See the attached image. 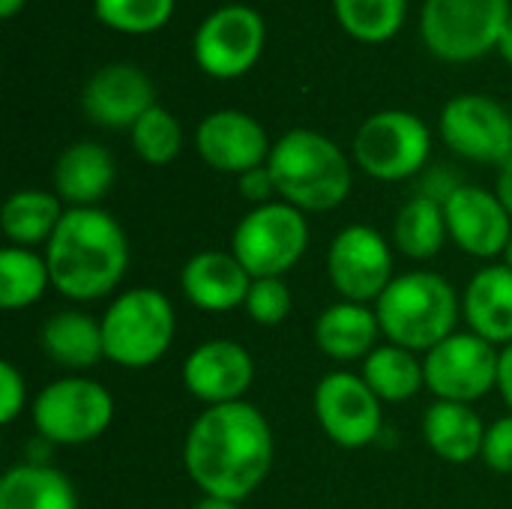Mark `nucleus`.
Here are the masks:
<instances>
[{"instance_id": "25", "label": "nucleus", "mask_w": 512, "mask_h": 509, "mask_svg": "<svg viewBox=\"0 0 512 509\" xmlns=\"http://www.w3.org/2000/svg\"><path fill=\"white\" fill-rule=\"evenodd\" d=\"M0 509H78V495L63 471L21 462L0 480Z\"/></svg>"}, {"instance_id": "12", "label": "nucleus", "mask_w": 512, "mask_h": 509, "mask_svg": "<svg viewBox=\"0 0 512 509\" xmlns=\"http://www.w3.org/2000/svg\"><path fill=\"white\" fill-rule=\"evenodd\" d=\"M312 402H315V417L333 444L345 450H360L381 438L384 402L372 393L363 375L354 372L324 375L315 387Z\"/></svg>"}, {"instance_id": "26", "label": "nucleus", "mask_w": 512, "mask_h": 509, "mask_svg": "<svg viewBox=\"0 0 512 509\" xmlns=\"http://www.w3.org/2000/svg\"><path fill=\"white\" fill-rule=\"evenodd\" d=\"M63 201L45 189H21L6 198L0 225L12 246L33 249L39 243H48L63 219Z\"/></svg>"}, {"instance_id": "32", "label": "nucleus", "mask_w": 512, "mask_h": 509, "mask_svg": "<svg viewBox=\"0 0 512 509\" xmlns=\"http://www.w3.org/2000/svg\"><path fill=\"white\" fill-rule=\"evenodd\" d=\"M93 12L120 33H153L168 24L174 0H93Z\"/></svg>"}, {"instance_id": "29", "label": "nucleus", "mask_w": 512, "mask_h": 509, "mask_svg": "<svg viewBox=\"0 0 512 509\" xmlns=\"http://www.w3.org/2000/svg\"><path fill=\"white\" fill-rule=\"evenodd\" d=\"M48 285L51 273L42 255L24 246H6L0 252V306L6 312L39 303Z\"/></svg>"}, {"instance_id": "5", "label": "nucleus", "mask_w": 512, "mask_h": 509, "mask_svg": "<svg viewBox=\"0 0 512 509\" xmlns=\"http://www.w3.org/2000/svg\"><path fill=\"white\" fill-rule=\"evenodd\" d=\"M99 324L105 360L123 369H147L168 354L177 315L159 288H132L105 309Z\"/></svg>"}, {"instance_id": "36", "label": "nucleus", "mask_w": 512, "mask_h": 509, "mask_svg": "<svg viewBox=\"0 0 512 509\" xmlns=\"http://www.w3.org/2000/svg\"><path fill=\"white\" fill-rule=\"evenodd\" d=\"M237 192H240L246 201H252L255 207L270 204V201H273V195H279V192H276V183H273V174H270V168H267V165H261V168H252V171L240 174V177H237Z\"/></svg>"}, {"instance_id": "34", "label": "nucleus", "mask_w": 512, "mask_h": 509, "mask_svg": "<svg viewBox=\"0 0 512 509\" xmlns=\"http://www.w3.org/2000/svg\"><path fill=\"white\" fill-rule=\"evenodd\" d=\"M483 462L498 471V474H512V414L495 420L486 429V441H483Z\"/></svg>"}, {"instance_id": "21", "label": "nucleus", "mask_w": 512, "mask_h": 509, "mask_svg": "<svg viewBox=\"0 0 512 509\" xmlns=\"http://www.w3.org/2000/svg\"><path fill=\"white\" fill-rule=\"evenodd\" d=\"M114 177V156L96 141H78L54 162V195L69 207H96L114 186Z\"/></svg>"}, {"instance_id": "2", "label": "nucleus", "mask_w": 512, "mask_h": 509, "mask_svg": "<svg viewBox=\"0 0 512 509\" xmlns=\"http://www.w3.org/2000/svg\"><path fill=\"white\" fill-rule=\"evenodd\" d=\"M45 261L51 288L66 300H102L126 276V231L102 207H66L54 237L45 243Z\"/></svg>"}, {"instance_id": "11", "label": "nucleus", "mask_w": 512, "mask_h": 509, "mask_svg": "<svg viewBox=\"0 0 512 509\" xmlns=\"http://www.w3.org/2000/svg\"><path fill=\"white\" fill-rule=\"evenodd\" d=\"M264 18L243 3H228L210 12L192 42L198 66L213 78L246 75L264 51Z\"/></svg>"}, {"instance_id": "35", "label": "nucleus", "mask_w": 512, "mask_h": 509, "mask_svg": "<svg viewBox=\"0 0 512 509\" xmlns=\"http://www.w3.org/2000/svg\"><path fill=\"white\" fill-rule=\"evenodd\" d=\"M27 402V381L24 375L15 369V363L3 360L0 363V423L12 426Z\"/></svg>"}, {"instance_id": "13", "label": "nucleus", "mask_w": 512, "mask_h": 509, "mask_svg": "<svg viewBox=\"0 0 512 509\" xmlns=\"http://www.w3.org/2000/svg\"><path fill=\"white\" fill-rule=\"evenodd\" d=\"M441 138L456 156L501 168L512 159V114L492 96H456L441 111Z\"/></svg>"}, {"instance_id": "23", "label": "nucleus", "mask_w": 512, "mask_h": 509, "mask_svg": "<svg viewBox=\"0 0 512 509\" xmlns=\"http://www.w3.org/2000/svg\"><path fill=\"white\" fill-rule=\"evenodd\" d=\"M486 423L474 411V405L462 402H435L423 414V438L432 453L450 465H468L483 453Z\"/></svg>"}, {"instance_id": "40", "label": "nucleus", "mask_w": 512, "mask_h": 509, "mask_svg": "<svg viewBox=\"0 0 512 509\" xmlns=\"http://www.w3.org/2000/svg\"><path fill=\"white\" fill-rule=\"evenodd\" d=\"M498 51L504 54V60L512 66V18L507 21L504 33H501V42H498Z\"/></svg>"}, {"instance_id": "30", "label": "nucleus", "mask_w": 512, "mask_h": 509, "mask_svg": "<svg viewBox=\"0 0 512 509\" xmlns=\"http://www.w3.org/2000/svg\"><path fill=\"white\" fill-rule=\"evenodd\" d=\"M339 24L360 42L378 45L399 33L405 0H333Z\"/></svg>"}, {"instance_id": "33", "label": "nucleus", "mask_w": 512, "mask_h": 509, "mask_svg": "<svg viewBox=\"0 0 512 509\" xmlns=\"http://www.w3.org/2000/svg\"><path fill=\"white\" fill-rule=\"evenodd\" d=\"M246 315L261 324V327H276L288 318L291 312V291L285 279L267 276V279H252L249 297H246Z\"/></svg>"}, {"instance_id": "6", "label": "nucleus", "mask_w": 512, "mask_h": 509, "mask_svg": "<svg viewBox=\"0 0 512 509\" xmlns=\"http://www.w3.org/2000/svg\"><path fill=\"white\" fill-rule=\"evenodd\" d=\"M510 18V0H426L420 36L435 57L468 63L498 48Z\"/></svg>"}, {"instance_id": "9", "label": "nucleus", "mask_w": 512, "mask_h": 509, "mask_svg": "<svg viewBox=\"0 0 512 509\" xmlns=\"http://www.w3.org/2000/svg\"><path fill=\"white\" fill-rule=\"evenodd\" d=\"M432 153L429 126L411 111H378L354 135V162L381 183H399L426 168Z\"/></svg>"}, {"instance_id": "20", "label": "nucleus", "mask_w": 512, "mask_h": 509, "mask_svg": "<svg viewBox=\"0 0 512 509\" xmlns=\"http://www.w3.org/2000/svg\"><path fill=\"white\" fill-rule=\"evenodd\" d=\"M462 315L480 339L495 348L512 345V270L489 264L477 270L462 294Z\"/></svg>"}, {"instance_id": "3", "label": "nucleus", "mask_w": 512, "mask_h": 509, "mask_svg": "<svg viewBox=\"0 0 512 509\" xmlns=\"http://www.w3.org/2000/svg\"><path fill=\"white\" fill-rule=\"evenodd\" d=\"M276 192L303 213H327L351 195V162L336 141L312 129L285 132L267 159Z\"/></svg>"}, {"instance_id": "7", "label": "nucleus", "mask_w": 512, "mask_h": 509, "mask_svg": "<svg viewBox=\"0 0 512 509\" xmlns=\"http://www.w3.org/2000/svg\"><path fill=\"white\" fill-rule=\"evenodd\" d=\"M30 417L42 441L78 447L105 435L114 420V396L93 378L69 375L36 393Z\"/></svg>"}, {"instance_id": "10", "label": "nucleus", "mask_w": 512, "mask_h": 509, "mask_svg": "<svg viewBox=\"0 0 512 509\" xmlns=\"http://www.w3.org/2000/svg\"><path fill=\"white\" fill-rule=\"evenodd\" d=\"M498 360L501 351L492 342L477 333H453L423 360L426 390L441 402L474 405L498 390Z\"/></svg>"}, {"instance_id": "14", "label": "nucleus", "mask_w": 512, "mask_h": 509, "mask_svg": "<svg viewBox=\"0 0 512 509\" xmlns=\"http://www.w3.org/2000/svg\"><path fill=\"white\" fill-rule=\"evenodd\" d=\"M330 285L351 303H378L393 276L390 243L372 225L342 228L327 249Z\"/></svg>"}, {"instance_id": "15", "label": "nucleus", "mask_w": 512, "mask_h": 509, "mask_svg": "<svg viewBox=\"0 0 512 509\" xmlns=\"http://www.w3.org/2000/svg\"><path fill=\"white\" fill-rule=\"evenodd\" d=\"M450 240L474 258H498L507 252L512 237V219L495 192L483 186L462 183L444 201Z\"/></svg>"}, {"instance_id": "8", "label": "nucleus", "mask_w": 512, "mask_h": 509, "mask_svg": "<svg viewBox=\"0 0 512 509\" xmlns=\"http://www.w3.org/2000/svg\"><path fill=\"white\" fill-rule=\"evenodd\" d=\"M309 246V222L306 213L285 204L270 201L252 207L234 228L231 252L249 270L252 279L285 276L297 267Z\"/></svg>"}, {"instance_id": "16", "label": "nucleus", "mask_w": 512, "mask_h": 509, "mask_svg": "<svg viewBox=\"0 0 512 509\" xmlns=\"http://www.w3.org/2000/svg\"><path fill=\"white\" fill-rule=\"evenodd\" d=\"M255 381L252 354L231 339L201 342L183 363V387L207 408L243 402Z\"/></svg>"}, {"instance_id": "1", "label": "nucleus", "mask_w": 512, "mask_h": 509, "mask_svg": "<svg viewBox=\"0 0 512 509\" xmlns=\"http://www.w3.org/2000/svg\"><path fill=\"white\" fill-rule=\"evenodd\" d=\"M183 465L204 495L240 504L273 468V429L246 399L207 408L186 432Z\"/></svg>"}, {"instance_id": "28", "label": "nucleus", "mask_w": 512, "mask_h": 509, "mask_svg": "<svg viewBox=\"0 0 512 509\" xmlns=\"http://www.w3.org/2000/svg\"><path fill=\"white\" fill-rule=\"evenodd\" d=\"M363 381L381 402H408L426 387L423 360L414 351L384 342L363 360Z\"/></svg>"}, {"instance_id": "17", "label": "nucleus", "mask_w": 512, "mask_h": 509, "mask_svg": "<svg viewBox=\"0 0 512 509\" xmlns=\"http://www.w3.org/2000/svg\"><path fill=\"white\" fill-rule=\"evenodd\" d=\"M81 105L96 126L132 129L156 105V90L150 75L135 63H108L87 78Z\"/></svg>"}, {"instance_id": "24", "label": "nucleus", "mask_w": 512, "mask_h": 509, "mask_svg": "<svg viewBox=\"0 0 512 509\" xmlns=\"http://www.w3.org/2000/svg\"><path fill=\"white\" fill-rule=\"evenodd\" d=\"M39 345L60 369L69 372H87L99 360H105L102 324L75 309L51 315L39 330Z\"/></svg>"}, {"instance_id": "41", "label": "nucleus", "mask_w": 512, "mask_h": 509, "mask_svg": "<svg viewBox=\"0 0 512 509\" xmlns=\"http://www.w3.org/2000/svg\"><path fill=\"white\" fill-rule=\"evenodd\" d=\"M21 6H24V0H0V15L3 18H12Z\"/></svg>"}, {"instance_id": "4", "label": "nucleus", "mask_w": 512, "mask_h": 509, "mask_svg": "<svg viewBox=\"0 0 512 509\" xmlns=\"http://www.w3.org/2000/svg\"><path fill=\"white\" fill-rule=\"evenodd\" d=\"M375 315L387 342L408 351H432L456 333L462 300L456 288L432 270L396 276L375 303Z\"/></svg>"}, {"instance_id": "19", "label": "nucleus", "mask_w": 512, "mask_h": 509, "mask_svg": "<svg viewBox=\"0 0 512 509\" xmlns=\"http://www.w3.org/2000/svg\"><path fill=\"white\" fill-rule=\"evenodd\" d=\"M252 288L249 270L237 261L234 252H198L180 270L183 297L201 312H231L246 306Z\"/></svg>"}, {"instance_id": "31", "label": "nucleus", "mask_w": 512, "mask_h": 509, "mask_svg": "<svg viewBox=\"0 0 512 509\" xmlns=\"http://www.w3.org/2000/svg\"><path fill=\"white\" fill-rule=\"evenodd\" d=\"M129 138H132V147H135L138 159H144L147 165H168V162L177 159V153L183 147L180 120L162 105H153L129 129Z\"/></svg>"}, {"instance_id": "38", "label": "nucleus", "mask_w": 512, "mask_h": 509, "mask_svg": "<svg viewBox=\"0 0 512 509\" xmlns=\"http://www.w3.org/2000/svg\"><path fill=\"white\" fill-rule=\"evenodd\" d=\"M495 195L504 204V210L510 213L512 219V159H507L498 171V183H495Z\"/></svg>"}, {"instance_id": "18", "label": "nucleus", "mask_w": 512, "mask_h": 509, "mask_svg": "<svg viewBox=\"0 0 512 509\" xmlns=\"http://www.w3.org/2000/svg\"><path fill=\"white\" fill-rule=\"evenodd\" d=\"M195 147H198V156L210 168L225 171V174H237V177L252 171V168L267 165L270 150H273L264 126L255 117L234 111V108H222V111L207 114L198 123Z\"/></svg>"}, {"instance_id": "39", "label": "nucleus", "mask_w": 512, "mask_h": 509, "mask_svg": "<svg viewBox=\"0 0 512 509\" xmlns=\"http://www.w3.org/2000/svg\"><path fill=\"white\" fill-rule=\"evenodd\" d=\"M192 509H240V504L225 501V498H210V495H204Z\"/></svg>"}, {"instance_id": "37", "label": "nucleus", "mask_w": 512, "mask_h": 509, "mask_svg": "<svg viewBox=\"0 0 512 509\" xmlns=\"http://www.w3.org/2000/svg\"><path fill=\"white\" fill-rule=\"evenodd\" d=\"M498 393L504 399V405L512 414V345L501 348V360H498Z\"/></svg>"}, {"instance_id": "27", "label": "nucleus", "mask_w": 512, "mask_h": 509, "mask_svg": "<svg viewBox=\"0 0 512 509\" xmlns=\"http://www.w3.org/2000/svg\"><path fill=\"white\" fill-rule=\"evenodd\" d=\"M450 231H447V216H444V204L426 195H414L408 198L393 222V243L399 246V252L411 261H432L444 243H447Z\"/></svg>"}, {"instance_id": "22", "label": "nucleus", "mask_w": 512, "mask_h": 509, "mask_svg": "<svg viewBox=\"0 0 512 509\" xmlns=\"http://www.w3.org/2000/svg\"><path fill=\"white\" fill-rule=\"evenodd\" d=\"M378 336H381L378 315L366 303L339 300L327 306L315 321V345L321 348V354L339 363L366 360L378 348L375 345Z\"/></svg>"}, {"instance_id": "42", "label": "nucleus", "mask_w": 512, "mask_h": 509, "mask_svg": "<svg viewBox=\"0 0 512 509\" xmlns=\"http://www.w3.org/2000/svg\"><path fill=\"white\" fill-rule=\"evenodd\" d=\"M504 264L512 270V237H510V246H507V252H504Z\"/></svg>"}]
</instances>
